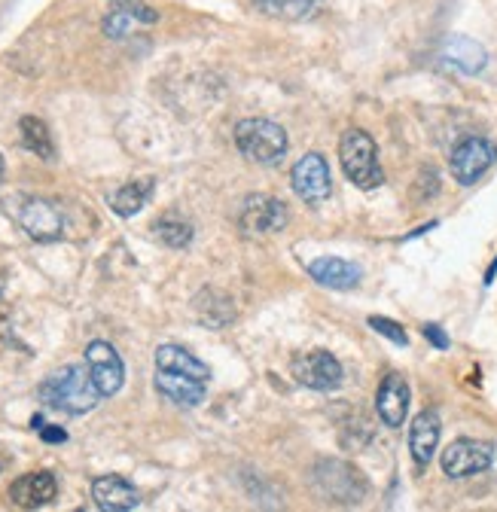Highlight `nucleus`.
<instances>
[{
  "label": "nucleus",
  "mask_w": 497,
  "mask_h": 512,
  "mask_svg": "<svg viewBox=\"0 0 497 512\" xmlns=\"http://www.w3.org/2000/svg\"><path fill=\"white\" fill-rule=\"evenodd\" d=\"M31 427L40 433V439H43V442H68V433H65V430L55 427V424H43V418H34V421H31Z\"/></svg>",
  "instance_id": "bb28decb"
},
{
  "label": "nucleus",
  "mask_w": 497,
  "mask_h": 512,
  "mask_svg": "<svg viewBox=\"0 0 497 512\" xmlns=\"http://www.w3.org/2000/svg\"><path fill=\"white\" fill-rule=\"evenodd\" d=\"M497 162V147L485 138H467L452 153V177L461 186H473Z\"/></svg>",
  "instance_id": "9b49d317"
},
{
  "label": "nucleus",
  "mask_w": 497,
  "mask_h": 512,
  "mask_svg": "<svg viewBox=\"0 0 497 512\" xmlns=\"http://www.w3.org/2000/svg\"><path fill=\"white\" fill-rule=\"evenodd\" d=\"M86 366L92 372V381L101 391V397L119 394L122 384H126V366H122V357L116 354L113 345H107L101 339L86 345Z\"/></svg>",
  "instance_id": "9d476101"
},
{
  "label": "nucleus",
  "mask_w": 497,
  "mask_h": 512,
  "mask_svg": "<svg viewBox=\"0 0 497 512\" xmlns=\"http://www.w3.org/2000/svg\"><path fill=\"white\" fill-rule=\"evenodd\" d=\"M315 485L321 488V494L333 503L342 506H357L363 503L369 485L363 479V473L345 461H321L315 467Z\"/></svg>",
  "instance_id": "20e7f679"
},
{
  "label": "nucleus",
  "mask_w": 497,
  "mask_h": 512,
  "mask_svg": "<svg viewBox=\"0 0 497 512\" xmlns=\"http://www.w3.org/2000/svg\"><path fill=\"white\" fill-rule=\"evenodd\" d=\"M424 339L433 345V348H440V351H446L452 342H449V336L443 333V327H437V324H424Z\"/></svg>",
  "instance_id": "cd10ccee"
},
{
  "label": "nucleus",
  "mask_w": 497,
  "mask_h": 512,
  "mask_svg": "<svg viewBox=\"0 0 497 512\" xmlns=\"http://www.w3.org/2000/svg\"><path fill=\"white\" fill-rule=\"evenodd\" d=\"M153 232L156 238L165 244V247H174V250H183L193 244V223L183 220L180 214H165L153 223Z\"/></svg>",
  "instance_id": "4be33fe9"
},
{
  "label": "nucleus",
  "mask_w": 497,
  "mask_h": 512,
  "mask_svg": "<svg viewBox=\"0 0 497 512\" xmlns=\"http://www.w3.org/2000/svg\"><path fill=\"white\" fill-rule=\"evenodd\" d=\"M308 275H312L321 287L333 290H354L360 284V269L339 256H318V260L308 263Z\"/></svg>",
  "instance_id": "f3484780"
},
{
  "label": "nucleus",
  "mask_w": 497,
  "mask_h": 512,
  "mask_svg": "<svg viewBox=\"0 0 497 512\" xmlns=\"http://www.w3.org/2000/svg\"><path fill=\"white\" fill-rule=\"evenodd\" d=\"M293 378L299 384L312 391H336L342 378H345V369L342 363L330 354V351H308V354H299L293 357Z\"/></svg>",
  "instance_id": "6e6552de"
},
{
  "label": "nucleus",
  "mask_w": 497,
  "mask_h": 512,
  "mask_svg": "<svg viewBox=\"0 0 497 512\" xmlns=\"http://www.w3.org/2000/svg\"><path fill=\"white\" fill-rule=\"evenodd\" d=\"M376 409L388 427H403L406 412H409V384L400 372H388L382 378L379 394H376Z\"/></svg>",
  "instance_id": "2eb2a0df"
},
{
  "label": "nucleus",
  "mask_w": 497,
  "mask_h": 512,
  "mask_svg": "<svg viewBox=\"0 0 497 512\" xmlns=\"http://www.w3.org/2000/svg\"><path fill=\"white\" fill-rule=\"evenodd\" d=\"M156 189V180L153 177H144V180H129L122 183L119 189H113L107 196V205L113 208L116 217H135L147 208L150 196Z\"/></svg>",
  "instance_id": "a211bd4d"
},
{
  "label": "nucleus",
  "mask_w": 497,
  "mask_h": 512,
  "mask_svg": "<svg viewBox=\"0 0 497 512\" xmlns=\"http://www.w3.org/2000/svg\"><path fill=\"white\" fill-rule=\"evenodd\" d=\"M440 436H443V421L437 412L424 409L415 415L409 427V452L418 467H427L433 461V455H437V448H440Z\"/></svg>",
  "instance_id": "ddd939ff"
},
{
  "label": "nucleus",
  "mask_w": 497,
  "mask_h": 512,
  "mask_svg": "<svg viewBox=\"0 0 497 512\" xmlns=\"http://www.w3.org/2000/svg\"><path fill=\"white\" fill-rule=\"evenodd\" d=\"M110 10H119V13H126L129 19L141 22V25H153L159 22V13L147 4H141V0H110Z\"/></svg>",
  "instance_id": "b1692460"
},
{
  "label": "nucleus",
  "mask_w": 497,
  "mask_h": 512,
  "mask_svg": "<svg viewBox=\"0 0 497 512\" xmlns=\"http://www.w3.org/2000/svg\"><path fill=\"white\" fill-rule=\"evenodd\" d=\"M153 360H156V369H171V372L193 375L199 381H211V369L196 354H190V351L180 348V345H159L156 354H153Z\"/></svg>",
  "instance_id": "aec40b11"
},
{
  "label": "nucleus",
  "mask_w": 497,
  "mask_h": 512,
  "mask_svg": "<svg viewBox=\"0 0 497 512\" xmlns=\"http://www.w3.org/2000/svg\"><path fill=\"white\" fill-rule=\"evenodd\" d=\"M101 28H104V34H107V37L122 40V37H129V31L135 28V19H129L126 13H119V10H110Z\"/></svg>",
  "instance_id": "a878e982"
},
{
  "label": "nucleus",
  "mask_w": 497,
  "mask_h": 512,
  "mask_svg": "<svg viewBox=\"0 0 497 512\" xmlns=\"http://www.w3.org/2000/svg\"><path fill=\"white\" fill-rule=\"evenodd\" d=\"M153 384H156V391L168 403H174L180 409H196V406H202L205 403V394H208V381H199V378L183 375V372H171V369H156Z\"/></svg>",
  "instance_id": "f8f14e48"
},
{
  "label": "nucleus",
  "mask_w": 497,
  "mask_h": 512,
  "mask_svg": "<svg viewBox=\"0 0 497 512\" xmlns=\"http://www.w3.org/2000/svg\"><path fill=\"white\" fill-rule=\"evenodd\" d=\"M92 500L104 512H129L141 506L138 488L122 476H98L92 482Z\"/></svg>",
  "instance_id": "4468645a"
},
{
  "label": "nucleus",
  "mask_w": 497,
  "mask_h": 512,
  "mask_svg": "<svg viewBox=\"0 0 497 512\" xmlns=\"http://www.w3.org/2000/svg\"><path fill=\"white\" fill-rule=\"evenodd\" d=\"M0 293H4V287H0Z\"/></svg>",
  "instance_id": "7c9ffc66"
},
{
  "label": "nucleus",
  "mask_w": 497,
  "mask_h": 512,
  "mask_svg": "<svg viewBox=\"0 0 497 512\" xmlns=\"http://www.w3.org/2000/svg\"><path fill=\"white\" fill-rule=\"evenodd\" d=\"M37 397L46 409L65 415H86L104 400L101 391L95 388L89 366H77V363L46 375L37 388Z\"/></svg>",
  "instance_id": "f257e3e1"
},
{
  "label": "nucleus",
  "mask_w": 497,
  "mask_h": 512,
  "mask_svg": "<svg viewBox=\"0 0 497 512\" xmlns=\"http://www.w3.org/2000/svg\"><path fill=\"white\" fill-rule=\"evenodd\" d=\"M19 138H22V147L46 162L55 159V144H52V135H49V128L43 119L37 116H22L19 119Z\"/></svg>",
  "instance_id": "412c9836"
},
{
  "label": "nucleus",
  "mask_w": 497,
  "mask_h": 512,
  "mask_svg": "<svg viewBox=\"0 0 497 512\" xmlns=\"http://www.w3.org/2000/svg\"><path fill=\"white\" fill-rule=\"evenodd\" d=\"M287 226V205L275 196H247L238 211V229L244 235H272Z\"/></svg>",
  "instance_id": "0eeeda50"
},
{
  "label": "nucleus",
  "mask_w": 497,
  "mask_h": 512,
  "mask_svg": "<svg viewBox=\"0 0 497 512\" xmlns=\"http://www.w3.org/2000/svg\"><path fill=\"white\" fill-rule=\"evenodd\" d=\"M290 186L305 205L327 202L333 192V177H330L327 159L321 153H305L290 171Z\"/></svg>",
  "instance_id": "423d86ee"
},
{
  "label": "nucleus",
  "mask_w": 497,
  "mask_h": 512,
  "mask_svg": "<svg viewBox=\"0 0 497 512\" xmlns=\"http://www.w3.org/2000/svg\"><path fill=\"white\" fill-rule=\"evenodd\" d=\"M0 180H4V156H0Z\"/></svg>",
  "instance_id": "c85d7f7f"
},
{
  "label": "nucleus",
  "mask_w": 497,
  "mask_h": 512,
  "mask_svg": "<svg viewBox=\"0 0 497 512\" xmlns=\"http://www.w3.org/2000/svg\"><path fill=\"white\" fill-rule=\"evenodd\" d=\"M260 7H266L278 19H305L315 13L318 0H263Z\"/></svg>",
  "instance_id": "5701e85b"
},
{
  "label": "nucleus",
  "mask_w": 497,
  "mask_h": 512,
  "mask_svg": "<svg viewBox=\"0 0 497 512\" xmlns=\"http://www.w3.org/2000/svg\"><path fill=\"white\" fill-rule=\"evenodd\" d=\"M235 147L254 165H278L287 156V132L272 119H241L235 125Z\"/></svg>",
  "instance_id": "f03ea898"
},
{
  "label": "nucleus",
  "mask_w": 497,
  "mask_h": 512,
  "mask_svg": "<svg viewBox=\"0 0 497 512\" xmlns=\"http://www.w3.org/2000/svg\"><path fill=\"white\" fill-rule=\"evenodd\" d=\"M16 220L25 229V235L37 244H49L65 235V214H61V208L55 202L40 199V196L19 199Z\"/></svg>",
  "instance_id": "39448f33"
},
{
  "label": "nucleus",
  "mask_w": 497,
  "mask_h": 512,
  "mask_svg": "<svg viewBox=\"0 0 497 512\" xmlns=\"http://www.w3.org/2000/svg\"><path fill=\"white\" fill-rule=\"evenodd\" d=\"M369 327L376 330L379 336L391 339L394 345H400V348H406V345H409V336H406V330L397 324V320H388V317H369Z\"/></svg>",
  "instance_id": "393cba45"
},
{
  "label": "nucleus",
  "mask_w": 497,
  "mask_h": 512,
  "mask_svg": "<svg viewBox=\"0 0 497 512\" xmlns=\"http://www.w3.org/2000/svg\"><path fill=\"white\" fill-rule=\"evenodd\" d=\"M257 4H263V0H257Z\"/></svg>",
  "instance_id": "c756f323"
},
{
  "label": "nucleus",
  "mask_w": 497,
  "mask_h": 512,
  "mask_svg": "<svg viewBox=\"0 0 497 512\" xmlns=\"http://www.w3.org/2000/svg\"><path fill=\"white\" fill-rule=\"evenodd\" d=\"M339 162L342 171L351 183H357L360 189H376L385 183V171L379 165V153H376V141H372L363 128H348L339 141Z\"/></svg>",
  "instance_id": "7ed1b4c3"
},
{
  "label": "nucleus",
  "mask_w": 497,
  "mask_h": 512,
  "mask_svg": "<svg viewBox=\"0 0 497 512\" xmlns=\"http://www.w3.org/2000/svg\"><path fill=\"white\" fill-rule=\"evenodd\" d=\"M58 494V479L49 470L40 473H25L10 485V500L22 509H40L49 506Z\"/></svg>",
  "instance_id": "dca6fc26"
},
{
  "label": "nucleus",
  "mask_w": 497,
  "mask_h": 512,
  "mask_svg": "<svg viewBox=\"0 0 497 512\" xmlns=\"http://www.w3.org/2000/svg\"><path fill=\"white\" fill-rule=\"evenodd\" d=\"M494 461V445L479 439H455L443 452V473L452 479H467L485 473Z\"/></svg>",
  "instance_id": "1a4fd4ad"
},
{
  "label": "nucleus",
  "mask_w": 497,
  "mask_h": 512,
  "mask_svg": "<svg viewBox=\"0 0 497 512\" xmlns=\"http://www.w3.org/2000/svg\"><path fill=\"white\" fill-rule=\"evenodd\" d=\"M443 58L452 64V68H458L461 74H479V71H485V64H488V52L470 37H449L446 46H443Z\"/></svg>",
  "instance_id": "6ab92c4d"
}]
</instances>
